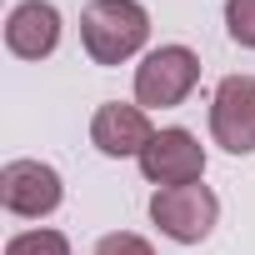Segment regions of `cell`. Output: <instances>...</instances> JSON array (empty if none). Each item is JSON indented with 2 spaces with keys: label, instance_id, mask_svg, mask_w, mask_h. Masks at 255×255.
I'll list each match as a JSON object with an SVG mask.
<instances>
[{
  "label": "cell",
  "instance_id": "7",
  "mask_svg": "<svg viewBox=\"0 0 255 255\" xmlns=\"http://www.w3.org/2000/svg\"><path fill=\"white\" fill-rule=\"evenodd\" d=\"M150 110L130 105V100H105L95 105L90 115V145L105 155V160H140V150L150 145Z\"/></svg>",
  "mask_w": 255,
  "mask_h": 255
},
{
  "label": "cell",
  "instance_id": "5",
  "mask_svg": "<svg viewBox=\"0 0 255 255\" xmlns=\"http://www.w3.org/2000/svg\"><path fill=\"white\" fill-rule=\"evenodd\" d=\"M210 135L225 155H255V75H225L215 85Z\"/></svg>",
  "mask_w": 255,
  "mask_h": 255
},
{
  "label": "cell",
  "instance_id": "10",
  "mask_svg": "<svg viewBox=\"0 0 255 255\" xmlns=\"http://www.w3.org/2000/svg\"><path fill=\"white\" fill-rule=\"evenodd\" d=\"M225 30L235 45L255 50V0H225Z\"/></svg>",
  "mask_w": 255,
  "mask_h": 255
},
{
  "label": "cell",
  "instance_id": "6",
  "mask_svg": "<svg viewBox=\"0 0 255 255\" xmlns=\"http://www.w3.org/2000/svg\"><path fill=\"white\" fill-rule=\"evenodd\" d=\"M140 175L165 190V185H195L205 175V145L185 130V125H170V130H155L150 145L140 150Z\"/></svg>",
  "mask_w": 255,
  "mask_h": 255
},
{
  "label": "cell",
  "instance_id": "8",
  "mask_svg": "<svg viewBox=\"0 0 255 255\" xmlns=\"http://www.w3.org/2000/svg\"><path fill=\"white\" fill-rule=\"evenodd\" d=\"M60 45V10L50 0H20L5 15V50L15 60H45Z\"/></svg>",
  "mask_w": 255,
  "mask_h": 255
},
{
  "label": "cell",
  "instance_id": "11",
  "mask_svg": "<svg viewBox=\"0 0 255 255\" xmlns=\"http://www.w3.org/2000/svg\"><path fill=\"white\" fill-rule=\"evenodd\" d=\"M95 255H155V245L135 230H110L95 240Z\"/></svg>",
  "mask_w": 255,
  "mask_h": 255
},
{
  "label": "cell",
  "instance_id": "2",
  "mask_svg": "<svg viewBox=\"0 0 255 255\" xmlns=\"http://www.w3.org/2000/svg\"><path fill=\"white\" fill-rule=\"evenodd\" d=\"M200 80V55L190 45H155L135 65V105L140 110H175Z\"/></svg>",
  "mask_w": 255,
  "mask_h": 255
},
{
  "label": "cell",
  "instance_id": "9",
  "mask_svg": "<svg viewBox=\"0 0 255 255\" xmlns=\"http://www.w3.org/2000/svg\"><path fill=\"white\" fill-rule=\"evenodd\" d=\"M5 255H70V240H65L60 230L40 225V230H20V235H10V240H5Z\"/></svg>",
  "mask_w": 255,
  "mask_h": 255
},
{
  "label": "cell",
  "instance_id": "3",
  "mask_svg": "<svg viewBox=\"0 0 255 255\" xmlns=\"http://www.w3.org/2000/svg\"><path fill=\"white\" fill-rule=\"evenodd\" d=\"M150 220H155V230L165 235V240H175V245H200L210 230H215V220H220V200H215V190L210 185H165V190H155L150 195Z\"/></svg>",
  "mask_w": 255,
  "mask_h": 255
},
{
  "label": "cell",
  "instance_id": "1",
  "mask_svg": "<svg viewBox=\"0 0 255 255\" xmlns=\"http://www.w3.org/2000/svg\"><path fill=\"white\" fill-rule=\"evenodd\" d=\"M150 40V10L140 0H90L80 10V45L95 65H125Z\"/></svg>",
  "mask_w": 255,
  "mask_h": 255
},
{
  "label": "cell",
  "instance_id": "4",
  "mask_svg": "<svg viewBox=\"0 0 255 255\" xmlns=\"http://www.w3.org/2000/svg\"><path fill=\"white\" fill-rule=\"evenodd\" d=\"M60 200H65V180L55 165L30 160V155L0 165V205L15 220H45L60 210Z\"/></svg>",
  "mask_w": 255,
  "mask_h": 255
}]
</instances>
